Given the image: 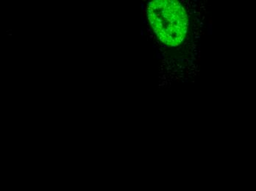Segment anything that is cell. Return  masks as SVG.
Segmentation results:
<instances>
[{
	"mask_svg": "<svg viewBox=\"0 0 256 191\" xmlns=\"http://www.w3.org/2000/svg\"><path fill=\"white\" fill-rule=\"evenodd\" d=\"M148 16L154 33L166 46H178L185 39L188 15L180 1H150L148 3Z\"/></svg>",
	"mask_w": 256,
	"mask_h": 191,
	"instance_id": "6da1fadb",
	"label": "cell"
}]
</instances>
